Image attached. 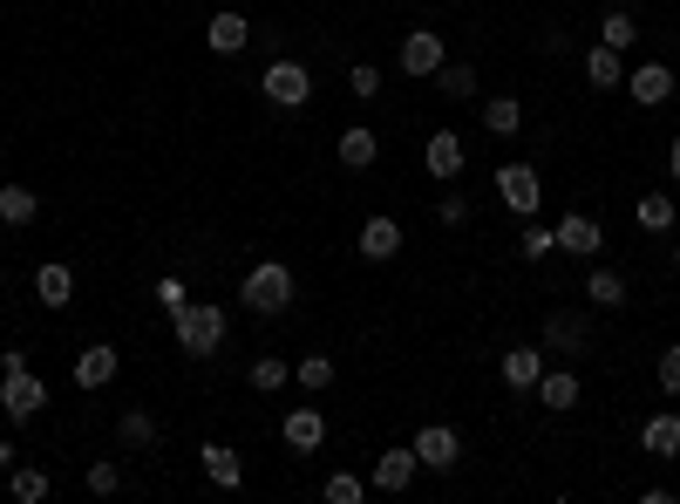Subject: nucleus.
<instances>
[{
  "mask_svg": "<svg viewBox=\"0 0 680 504\" xmlns=\"http://www.w3.org/2000/svg\"><path fill=\"white\" fill-rule=\"evenodd\" d=\"M497 199H504L517 218H538V205H544L538 164H497Z\"/></svg>",
  "mask_w": 680,
  "mask_h": 504,
  "instance_id": "6",
  "label": "nucleus"
},
{
  "mask_svg": "<svg viewBox=\"0 0 680 504\" xmlns=\"http://www.w3.org/2000/svg\"><path fill=\"white\" fill-rule=\"evenodd\" d=\"M654 382H660V396H680V347H660Z\"/></svg>",
  "mask_w": 680,
  "mask_h": 504,
  "instance_id": "38",
  "label": "nucleus"
},
{
  "mask_svg": "<svg viewBox=\"0 0 680 504\" xmlns=\"http://www.w3.org/2000/svg\"><path fill=\"white\" fill-rule=\"evenodd\" d=\"M484 130L490 137H525V103H517V96H484Z\"/></svg>",
  "mask_w": 680,
  "mask_h": 504,
  "instance_id": "20",
  "label": "nucleus"
},
{
  "mask_svg": "<svg viewBox=\"0 0 680 504\" xmlns=\"http://www.w3.org/2000/svg\"><path fill=\"white\" fill-rule=\"evenodd\" d=\"M259 96H266L272 109H306V103H313V68L293 62V55H272V62L259 68Z\"/></svg>",
  "mask_w": 680,
  "mask_h": 504,
  "instance_id": "3",
  "label": "nucleus"
},
{
  "mask_svg": "<svg viewBox=\"0 0 680 504\" xmlns=\"http://www.w3.org/2000/svg\"><path fill=\"white\" fill-rule=\"evenodd\" d=\"M0 409H8L14 422H34L48 409V382L34 368H0Z\"/></svg>",
  "mask_w": 680,
  "mask_h": 504,
  "instance_id": "4",
  "label": "nucleus"
},
{
  "mask_svg": "<svg viewBox=\"0 0 680 504\" xmlns=\"http://www.w3.org/2000/svg\"><path fill=\"white\" fill-rule=\"evenodd\" d=\"M551 253H558V232H551V225H525V232H517V259L538 266V259H551Z\"/></svg>",
  "mask_w": 680,
  "mask_h": 504,
  "instance_id": "32",
  "label": "nucleus"
},
{
  "mask_svg": "<svg viewBox=\"0 0 680 504\" xmlns=\"http://www.w3.org/2000/svg\"><path fill=\"white\" fill-rule=\"evenodd\" d=\"M293 293H300V287H293V266H287V259H259L252 274L238 280V300H246V307H252L259 321L287 314V307H293Z\"/></svg>",
  "mask_w": 680,
  "mask_h": 504,
  "instance_id": "2",
  "label": "nucleus"
},
{
  "mask_svg": "<svg viewBox=\"0 0 680 504\" xmlns=\"http://www.w3.org/2000/svg\"><path fill=\"white\" fill-rule=\"evenodd\" d=\"M531 396H538L544 409H558V416H565V409H579V396H585V389H579V375H572V368H544Z\"/></svg>",
  "mask_w": 680,
  "mask_h": 504,
  "instance_id": "19",
  "label": "nucleus"
},
{
  "mask_svg": "<svg viewBox=\"0 0 680 504\" xmlns=\"http://www.w3.org/2000/svg\"><path fill=\"white\" fill-rule=\"evenodd\" d=\"M415 443H395V450H381L375 457V471H368V491H409L415 484Z\"/></svg>",
  "mask_w": 680,
  "mask_h": 504,
  "instance_id": "10",
  "label": "nucleus"
},
{
  "mask_svg": "<svg viewBox=\"0 0 680 504\" xmlns=\"http://www.w3.org/2000/svg\"><path fill=\"white\" fill-rule=\"evenodd\" d=\"M375 158H381V137L361 130V124H347V130H341V164H347V171H375Z\"/></svg>",
  "mask_w": 680,
  "mask_h": 504,
  "instance_id": "23",
  "label": "nucleus"
},
{
  "mask_svg": "<svg viewBox=\"0 0 680 504\" xmlns=\"http://www.w3.org/2000/svg\"><path fill=\"white\" fill-rule=\"evenodd\" d=\"M279 437H287V450H320V443H327V416H320L313 403H293L287 409V422H279Z\"/></svg>",
  "mask_w": 680,
  "mask_h": 504,
  "instance_id": "13",
  "label": "nucleus"
},
{
  "mask_svg": "<svg viewBox=\"0 0 680 504\" xmlns=\"http://www.w3.org/2000/svg\"><path fill=\"white\" fill-rule=\"evenodd\" d=\"M34 300H42V307H68L75 300V274H68L62 259H48L42 274H34Z\"/></svg>",
  "mask_w": 680,
  "mask_h": 504,
  "instance_id": "25",
  "label": "nucleus"
},
{
  "mask_svg": "<svg viewBox=\"0 0 680 504\" xmlns=\"http://www.w3.org/2000/svg\"><path fill=\"white\" fill-rule=\"evenodd\" d=\"M673 266H680V239H673Z\"/></svg>",
  "mask_w": 680,
  "mask_h": 504,
  "instance_id": "43",
  "label": "nucleus"
},
{
  "mask_svg": "<svg viewBox=\"0 0 680 504\" xmlns=\"http://www.w3.org/2000/svg\"><path fill=\"white\" fill-rule=\"evenodd\" d=\"M347 89L361 96V103H375V96H381V68H375V62H354V68H347Z\"/></svg>",
  "mask_w": 680,
  "mask_h": 504,
  "instance_id": "37",
  "label": "nucleus"
},
{
  "mask_svg": "<svg viewBox=\"0 0 680 504\" xmlns=\"http://www.w3.org/2000/svg\"><path fill=\"white\" fill-rule=\"evenodd\" d=\"M171 328H177V347L191 362H212L218 347H225V307L218 300H184L177 314H171Z\"/></svg>",
  "mask_w": 680,
  "mask_h": 504,
  "instance_id": "1",
  "label": "nucleus"
},
{
  "mask_svg": "<svg viewBox=\"0 0 680 504\" xmlns=\"http://www.w3.org/2000/svg\"><path fill=\"white\" fill-rule=\"evenodd\" d=\"M83 484H89V497H116V491H123V463H116V457H96Z\"/></svg>",
  "mask_w": 680,
  "mask_h": 504,
  "instance_id": "34",
  "label": "nucleus"
},
{
  "mask_svg": "<svg viewBox=\"0 0 680 504\" xmlns=\"http://www.w3.org/2000/svg\"><path fill=\"white\" fill-rule=\"evenodd\" d=\"M585 83H592V89H626V55L598 42V49L585 55Z\"/></svg>",
  "mask_w": 680,
  "mask_h": 504,
  "instance_id": "22",
  "label": "nucleus"
},
{
  "mask_svg": "<svg viewBox=\"0 0 680 504\" xmlns=\"http://www.w3.org/2000/svg\"><path fill=\"white\" fill-rule=\"evenodd\" d=\"M443 62H450V49H443V34H435V28H409L402 34V55H395L402 75H435Z\"/></svg>",
  "mask_w": 680,
  "mask_h": 504,
  "instance_id": "9",
  "label": "nucleus"
},
{
  "mask_svg": "<svg viewBox=\"0 0 680 504\" xmlns=\"http://www.w3.org/2000/svg\"><path fill=\"white\" fill-rule=\"evenodd\" d=\"M409 443H415V463H422V471H456V463H463V437L450 430V422H422Z\"/></svg>",
  "mask_w": 680,
  "mask_h": 504,
  "instance_id": "7",
  "label": "nucleus"
},
{
  "mask_svg": "<svg viewBox=\"0 0 680 504\" xmlns=\"http://www.w3.org/2000/svg\"><path fill=\"white\" fill-rule=\"evenodd\" d=\"M435 218H443V225H469V199H463V191H443V205H435Z\"/></svg>",
  "mask_w": 680,
  "mask_h": 504,
  "instance_id": "40",
  "label": "nucleus"
},
{
  "mask_svg": "<svg viewBox=\"0 0 680 504\" xmlns=\"http://www.w3.org/2000/svg\"><path fill=\"white\" fill-rule=\"evenodd\" d=\"M150 293H156V307H164V314H177V307H184V300H191V293H184V280H177V274H164V280H156V287H150Z\"/></svg>",
  "mask_w": 680,
  "mask_h": 504,
  "instance_id": "39",
  "label": "nucleus"
},
{
  "mask_svg": "<svg viewBox=\"0 0 680 504\" xmlns=\"http://www.w3.org/2000/svg\"><path fill=\"white\" fill-rule=\"evenodd\" d=\"M197 463H205V478H212L218 491H238V484H246V457H238L231 443H205V450H197Z\"/></svg>",
  "mask_w": 680,
  "mask_h": 504,
  "instance_id": "17",
  "label": "nucleus"
},
{
  "mask_svg": "<svg viewBox=\"0 0 680 504\" xmlns=\"http://www.w3.org/2000/svg\"><path fill=\"white\" fill-rule=\"evenodd\" d=\"M116 368H123V355H116V347L109 341H96V347H83V355H75V389H109V382H116Z\"/></svg>",
  "mask_w": 680,
  "mask_h": 504,
  "instance_id": "14",
  "label": "nucleus"
},
{
  "mask_svg": "<svg viewBox=\"0 0 680 504\" xmlns=\"http://www.w3.org/2000/svg\"><path fill=\"white\" fill-rule=\"evenodd\" d=\"M429 83L443 89L450 103H469V96H476V68H469V62H443V68L429 75Z\"/></svg>",
  "mask_w": 680,
  "mask_h": 504,
  "instance_id": "29",
  "label": "nucleus"
},
{
  "mask_svg": "<svg viewBox=\"0 0 680 504\" xmlns=\"http://www.w3.org/2000/svg\"><path fill=\"white\" fill-rule=\"evenodd\" d=\"M246 42H252V21L238 14V8H218V14L205 21V49H212V55H238Z\"/></svg>",
  "mask_w": 680,
  "mask_h": 504,
  "instance_id": "15",
  "label": "nucleus"
},
{
  "mask_svg": "<svg viewBox=\"0 0 680 504\" xmlns=\"http://www.w3.org/2000/svg\"><path fill=\"white\" fill-rule=\"evenodd\" d=\"M156 437H164V430H156L150 409H123V416H116V443H123V450H156Z\"/></svg>",
  "mask_w": 680,
  "mask_h": 504,
  "instance_id": "24",
  "label": "nucleus"
},
{
  "mask_svg": "<svg viewBox=\"0 0 680 504\" xmlns=\"http://www.w3.org/2000/svg\"><path fill=\"white\" fill-rule=\"evenodd\" d=\"M598 42H606V49H619V55H626V49L639 42V21H633L626 8H613L606 21H598Z\"/></svg>",
  "mask_w": 680,
  "mask_h": 504,
  "instance_id": "31",
  "label": "nucleus"
},
{
  "mask_svg": "<svg viewBox=\"0 0 680 504\" xmlns=\"http://www.w3.org/2000/svg\"><path fill=\"white\" fill-rule=\"evenodd\" d=\"M544 347H558V355H592V321L579 314V307H551L544 314Z\"/></svg>",
  "mask_w": 680,
  "mask_h": 504,
  "instance_id": "8",
  "label": "nucleus"
},
{
  "mask_svg": "<svg viewBox=\"0 0 680 504\" xmlns=\"http://www.w3.org/2000/svg\"><path fill=\"white\" fill-rule=\"evenodd\" d=\"M551 232H558V253H572V259H598V246H606L598 218H585V212H565Z\"/></svg>",
  "mask_w": 680,
  "mask_h": 504,
  "instance_id": "11",
  "label": "nucleus"
},
{
  "mask_svg": "<svg viewBox=\"0 0 680 504\" xmlns=\"http://www.w3.org/2000/svg\"><path fill=\"white\" fill-rule=\"evenodd\" d=\"M639 443H647V457H680V416H673V409H660L647 430H639Z\"/></svg>",
  "mask_w": 680,
  "mask_h": 504,
  "instance_id": "28",
  "label": "nucleus"
},
{
  "mask_svg": "<svg viewBox=\"0 0 680 504\" xmlns=\"http://www.w3.org/2000/svg\"><path fill=\"white\" fill-rule=\"evenodd\" d=\"M633 218H639V232H673V225H680V212H673V191H647V199L633 205Z\"/></svg>",
  "mask_w": 680,
  "mask_h": 504,
  "instance_id": "27",
  "label": "nucleus"
},
{
  "mask_svg": "<svg viewBox=\"0 0 680 504\" xmlns=\"http://www.w3.org/2000/svg\"><path fill=\"white\" fill-rule=\"evenodd\" d=\"M293 382H300L306 396H320V389H327V382H334V362H327V355H306V362L293 368Z\"/></svg>",
  "mask_w": 680,
  "mask_h": 504,
  "instance_id": "36",
  "label": "nucleus"
},
{
  "mask_svg": "<svg viewBox=\"0 0 680 504\" xmlns=\"http://www.w3.org/2000/svg\"><path fill=\"white\" fill-rule=\"evenodd\" d=\"M42 218V199H34V184H0V225H34Z\"/></svg>",
  "mask_w": 680,
  "mask_h": 504,
  "instance_id": "21",
  "label": "nucleus"
},
{
  "mask_svg": "<svg viewBox=\"0 0 680 504\" xmlns=\"http://www.w3.org/2000/svg\"><path fill=\"white\" fill-rule=\"evenodd\" d=\"M585 300L592 307H626V280L613 274V266H592V274H585Z\"/></svg>",
  "mask_w": 680,
  "mask_h": 504,
  "instance_id": "30",
  "label": "nucleus"
},
{
  "mask_svg": "<svg viewBox=\"0 0 680 504\" xmlns=\"http://www.w3.org/2000/svg\"><path fill=\"white\" fill-rule=\"evenodd\" d=\"M463 164H469L463 130H429V143H422V171H429L435 184H456V178H463Z\"/></svg>",
  "mask_w": 680,
  "mask_h": 504,
  "instance_id": "5",
  "label": "nucleus"
},
{
  "mask_svg": "<svg viewBox=\"0 0 680 504\" xmlns=\"http://www.w3.org/2000/svg\"><path fill=\"white\" fill-rule=\"evenodd\" d=\"M626 96H633L639 109H660V103L673 96V68H667V62H639V68H626Z\"/></svg>",
  "mask_w": 680,
  "mask_h": 504,
  "instance_id": "12",
  "label": "nucleus"
},
{
  "mask_svg": "<svg viewBox=\"0 0 680 504\" xmlns=\"http://www.w3.org/2000/svg\"><path fill=\"white\" fill-rule=\"evenodd\" d=\"M538 375H544V347H504V389L531 396Z\"/></svg>",
  "mask_w": 680,
  "mask_h": 504,
  "instance_id": "16",
  "label": "nucleus"
},
{
  "mask_svg": "<svg viewBox=\"0 0 680 504\" xmlns=\"http://www.w3.org/2000/svg\"><path fill=\"white\" fill-rule=\"evenodd\" d=\"M246 382H252L259 396H279V389H287V362H279V355H259V362L246 368Z\"/></svg>",
  "mask_w": 680,
  "mask_h": 504,
  "instance_id": "33",
  "label": "nucleus"
},
{
  "mask_svg": "<svg viewBox=\"0 0 680 504\" xmlns=\"http://www.w3.org/2000/svg\"><path fill=\"white\" fill-rule=\"evenodd\" d=\"M320 497H327V504H361V497H368V478H354V471H334L327 484H320Z\"/></svg>",
  "mask_w": 680,
  "mask_h": 504,
  "instance_id": "35",
  "label": "nucleus"
},
{
  "mask_svg": "<svg viewBox=\"0 0 680 504\" xmlns=\"http://www.w3.org/2000/svg\"><path fill=\"white\" fill-rule=\"evenodd\" d=\"M667 178H673V184H680V137H673V143H667Z\"/></svg>",
  "mask_w": 680,
  "mask_h": 504,
  "instance_id": "41",
  "label": "nucleus"
},
{
  "mask_svg": "<svg viewBox=\"0 0 680 504\" xmlns=\"http://www.w3.org/2000/svg\"><path fill=\"white\" fill-rule=\"evenodd\" d=\"M354 246H361V259H375V266H381V259L402 253V225H395L388 212H375V218L361 225V239H354Z\"/></svg>",
  "mask_w": 680,
  "mask_h": 504,
  "instance_id": "18",
  "label": "nucleus"
},
{
  "mask_svg": "<svg viewBox=\"0 0 680 504\" xmlns=\"http://www.w3.org/2000/svg\"><path fill=\"white\" fill-rule=\"evenodd\" d=\"M0 484H8L14 504H42V497H48V471H42V463H14V471L0 478Z\"/></svg>",
  "mask_w": 680,
  "mask_h": 504,
  "instance_id": "26",
  "label": "nucleus"
},
{
  "mask_svg": "<svg viewBox=\"0 0 680 504\" xmlns=\"http://www.w3.org/2000/svg\"><path fill=\"white\" fill-rule=\"evenodd\" d=\"M8 471H14V443H8V437H0V478H8Z\"/></svg>",
  "mask_w": 680,
  "mask_h": 504,
  "instance_id": "42",
  "label": "nucleus"
}]
</instances>
